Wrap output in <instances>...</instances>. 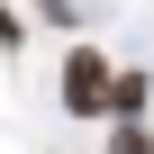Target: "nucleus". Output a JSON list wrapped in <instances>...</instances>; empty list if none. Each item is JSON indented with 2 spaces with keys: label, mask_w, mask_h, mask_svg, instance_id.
I'll use <instances>...</instances> for the list:
<instances>
[{
  "label": "nucleus",
  "mask_w": 154,
  "mask_h": 154,
  "mask_svg": "<svg viewBox=\"0 0 154 154\" xmlns=\"http://www.w3.org/2000/svg\"><path fill=\"white\" fill-rule=\"evenodd\" d=\"M109 154H154V136H145V127H136V118H127V127H118V136H109Z\"/></svg>",
  "instance_id": "3"
},
{
  "label": "nucleus",
  "mask_w": 154,
  "mask_h": 154,
  "mask_svg": "<svg viewBox=\"0 0 154 154\" xmlns=\"http://www.w3.org/2000/svg\"><path fill=\"white\" fill-rule=\"evenodd\" d=\"M0 45H18V9H9V0H0Z\"/></svg>",
  "instance_id": "5"
},
{
  "label": "nucleus",
  "mask_w": 154,
  "mask_h": 154,
  "mask_svg": "<svg viewBox=\"0 0 154 154\" xmlns=\"http://www.w3.org/2000/svg\"><path fill=\"white\" fill-rule=\"evenodd\" d=\"M36 18H54V27H72V18H82V0H36Z\"/></svg>",
  "instance_id": "4"
},
{
  "label": "nucleus",
  "mask_w": 154,
  "mask_h": 154,
  "mask_svg": "<svg viewBox=\"0 0 154 154\" xmlns=\"http://www.w3.org/2000/svg\"><path fill=\"white\" fill-rule=\"evenodd\" d=\"M136 109H145V72H109V118L127 127Z\"/></svg>",
  "instance_id": "2"
},
{
  "label": "nucleus",
  "mask_w": 154,
  "mask_h": 154,
  "mask_svg": "<svg viewBox=\"0 0 154 154\" xmlns=\"http://www.w3.org/2000/svg\"><path fill=\"white\" fill-rule=\"evenodd\" d=\"M63 109L72 118H109V54L100 45H72L63 54Z\"/></svg>",
  "instance_id": "1"
}]
</instances>
